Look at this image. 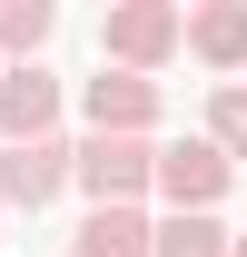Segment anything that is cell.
<instances>
[{
  "label": "cell",
  "instance_id": "obj_1",
  "mask_svg": "<svg viewBox=\"0 0 247 257\" xmlns=\"http://www.w3.org/2000/svg\"><path fill=\"white\" fill-rule=\"evenodd\" d=\"M149 168H158L149 139H89V149H69V178H79L99 208H129V198L149 188Z\"/></svg>",
  "mask_w": 247,
  "mask_h": 257
},
{
  "label": "cell",
  "instance_id": "obj_2",
  "mask_svg": "<svg viewBox=\"0 0 247 257\" xmlns=\"http://www.w3.org/2000/svg\"><path fill=\"white\" fill-rule=\"evenodd\" d=\"M227 178H237V168L217 159L208 139H178V149H158V168H149V188H168L178 218H208L217 198H227Z\"/></svg>",
  "mask_w": 247,
  "mask_h": 257
},
{
  "label": "cell",
  "instance_id": "obj_3",
  "mask_svg": "<svg viewBox=\"0 0 247 257\" xmlns=\"http://www.w3.org/2000/svg\"><path fill=\"white\" fill-rule=\"evenodd\" d=\"M99 50L139 79V69H158L168 50H178V10H168V0H129V10H109V20H99Z\"/></svg>",
  "mask_w": 247,
  "mask_h": 257
},
{
  "label": "cell",
  "instance_id": "obj_4",
  "mask_svg": "<svg viewBox=\"0 0 247 257\" xmlns=\"http://www.w3.org/2000/svg\"><path fill=\"white\" fill-rule=\"evenodd\" d=\"M60 188H69V149H60V139L0 149V208H50Z\"/></svg>",
  "mask_w": 247,
  "mask_h": 257
},
{
  "label": "cell",
  "instance_id": "obj_5",
  "mask_svg": "<svg viewBox=\"0 0 247 257\" xmlns=\"http://www.w3.org/2000/svg\"><path fill=\"white\" fill-rule=\"evenodd\" d=\"M0 128H10V149H20V139H50V128H60V79H50L40 60L0 69Z\"/></svg>",
  "mask_w": 247,
  "mask_h": 257
},
{
  "label": "cell",
  "instance_id": "obj_6",
  "mask_svg": "<svg viewBox=\"0 0 247 257\" xmlns=\"http://www.w3.org/2000/svg\"><path fill=\"white\" fill-rule=\"evenodd\" d=\"M149 119H158V79H129V69L89 79V128L99 139H149Z\"/></svg>",
  "mask_w": 247,
  "mask_h": 257
},
{
  "label": "cell",
  "instance_id": "obj_7",
  "mask_svg": "<svg viewBox=\"0 0 247 257\" xmlns=\"http://www.w3.org/2000/svg\"><path fill=\"white\" fill-rule=\"evenodd\" d=\"M178 40H188L208 69H247V0H208L198 20H178Z\"/></svg>",
  "mask_w": 247,
  "mask_h": 257
},
{
  "label": "cell",
  "instance_id": "obj_8",
  "mask_svg": "<svg viewBox=\"0 0 247 257\" xmlns=\"http://www.w3.org/2000/svg\"><path fill=\"white\" fill-rule=\"evenodd\" d=\"M79 257H149V218L139 208H89V227L69 237Z\"/></svg>",
  "mask_w": 247,
  "mask_h": 257
},
{
  "label": "cell",
  "instance_id": "obj_9",
  "mask_svg": "<svg viewBox=\"0 0 247 257\" xmlns=\"http://www.w3.org/2000/svg\"><path fill=\"white\" fill-rule=\"evenodd\" d=\"M149 257H227V227L217 218H168V227H149Z\"/></svg>",
  "mask_w": 247,
  "mask_h": 257
},
{
  "label": "cell",
  "instance_id": "obj_10",
  "mask_svg": "<svg viewBox=\"0 0 247 257\" xmlns=\"http://www.w3.org/2000/svg\"><path fill=\"white\" fill-rule=\"evenodd\" d=\"M208 149H217L227 168L247 159V89H217V99H208Z\"/></svg>",
  "mask_w": 247,
  "mask_h": 257
},
{
  "label": "cell",
  "instance_id": "obj_11",
  "mask_svg": "<svg viewBox=\"0 0 247 257\" xmlns=\"http://www.w3.org/2000/svg\"><path fill=\"white\" fill-rule=\"evenodd\" d=\"M50 20H60L50 0H0V50H40V40H50Z\"/></svg>",
  "mask_w": 247,
  "mask_h": 257
},
{
  "label": "cell",
  "instance_id": "obj_12",
  "mask_svg": "<svg viewBox=\"0 0 247 257\" xmlns=\"http://www.w3.org/2000/svg\"><path fill=\"white\" fill-rule=\"evenodd\" d=\"M227 257H247V237H227Z\"/></svg>",
  "mask_w": 247,
  "mask_h": 257
}]
</instances>
